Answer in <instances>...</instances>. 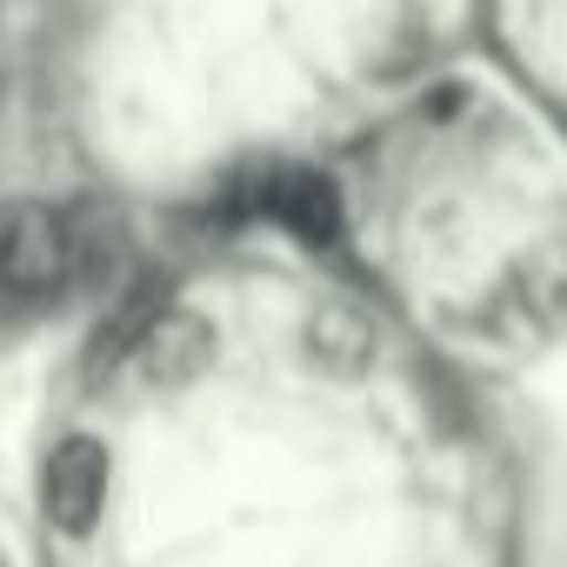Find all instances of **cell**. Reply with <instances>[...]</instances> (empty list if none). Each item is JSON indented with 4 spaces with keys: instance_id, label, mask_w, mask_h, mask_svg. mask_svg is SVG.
<instances>
[{
    "instance_id": "6da1fadb",
    "label": "cell",
    "mask_w": 567,
    "mask_h": 567,
    "mask_svg": "<svg viewBox=\"0 0 567 567\" xmlns=\"http://www.w3.org/2000/svg\"><path fill=\"white\" fill-rule=\"evenodd\" d=\"M61 288H74L68 214H54L41 200H8L0 207V301L8 308H41Z\"/></svg>"
},
{
    "instance_id": "7a4b0ae2",
    "label": "cell",
    "mask_w": 567,
    "mask_h": 567,
    "mask_svg": "<svg viewBox=\"0 0 567 567\" xmlns=\"http://www.w3.org/2000/svg\"><path fill=\"white\" fill-rule=\"evenodd\" d=\"M101 501H107V447L94 434H68L54 454H48V474H41V507L61 534H94L101 520Z\"/></svg>"
},
{
    "instance_id": "3957f363",
    "label": "cell",
    "mask_w": 567,
    "mask_h": 567,
    "mask_svg": "<svg viewBox=\"0 0 567 567\" xmlns=\"http://www.w3.org/2000/svg\"><path fill=\"white\" fill-rule=\"evenodd\" d=\"M260 214H274L301 247H334L348 234V207H341V187L321 174V167H280L260 181Z\"/></svg>"
},
{
    "instance_id": "277c9868",
    "label": "cell",
    "mask_w": 567,
    "mask_h": 567,
    "mask_svg": "<svg viewBox=\"0 0 567 567\" xmlns=\"http://www.w3.org/2000/svg\"><path fill=\"white\" fill-rule=\"evenodd\" d=\"M167 288H174L167 274H134L121 295H107V315L94 321L87 354H81V374H87V381H101V374H114L127 354H141V341H147L154 321L167 315Z\"/></svg>"
},
{
    "instance_id": "5b68a950",
    "label": "cell",
    "mask_w": 567,
    "mask_h": 567,
    "mask_svg": "<svg viewBox=\"0 0 567 567\" xmlns=\"http://www.w3.org/2000/svg\"><path fill=\"white\" fill-rule=\"evenodd\" d=\"M301 348H308V361H315L321 374L354 381V374L374 368V354H381V328H374V315L354 308V301H321V308L308 315V328H301Z\"/></svg>"
},
{
    "instance_id": "8992f818",
    "label": "cell",
    "mask_w": 567,
    "mask_h": 567,
    "mask_svg": "<svg viewBox=\"0 0 567 567\" xmlns=\"http://www.w3.org/2000/svg\"><path fill=\"white\" fill-rule=\"evenodd\" d=\"M214 348H220V334L200 321V315H187V308H167L161 321H154V334L141 341V374L154 381V388H194L207 368H214Z\"/></svg>"
},
{
    "instance_id": "52a82bcc",
    "label": "cell",
    "mask_w": 567,
    "mask_h": 567,
    "mask_svg": "<svg viewBox=\"0 0 567 567\" xmlns=\"http://www.w3.org/2000/svg\"><path fill=\"white\" fill-rule=\"evenodd\" d=\"M507 308L534 334L567 328V240H540V247H527L514 260V274H507Z\"/></svg>"
},
{
    "instance_id": "ba28073f",
    "label": "cell",
    "mask_w": 567,
    "mask_h": 567,
    "mask_svg": "<svg viewBox=\"0 0 567 567\" xmlns=\"http://www.w3.org/2000/svg\"><path fill=\"white\" fill-rule=\"evenodd\" d=\"M68 254H74V288H114L121 274V220L107 207L68 214Z\"/></svg>"
}]
</instances>
